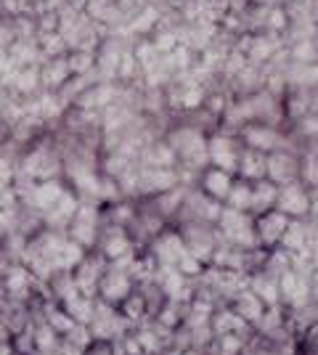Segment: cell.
<instances>
[{
  "mask_svg": "<svg viewBox=\"0 0 318 355\" xmlns=\"http://www.w3.org/2000/svg\"><path fill=\"white\" fill-rule=\"evenodd\" d=\"M289 56H292V61H297V64H316L318 61L316 40H305V43L289 45Z\"/></svg>",
  "mask_w": 318,
  "mask_h": 355,
  "instance_id": "obj_41",
  "label": "cell"
},
{
  "mask_svg": "<svg viewBox=\"0 0 318 355\" xmlns=\"http://www.w3.org/2000/svg\"><path fill=\"white\" fill-rule=\"evenodd\" d=\"M186 311H188V305H186V302L167 300L165 305L159 308V313L154 315V321H157V324H162L165 329H170V331H175V329H181L183 321H186Z\"/></svg>",
  "mask_w": 318,
  "mask_h": 355,
  "instance_id": "obj_30",
  "label": "cell"
},
{
  "mask_svg": "<svg viewBox=\"0 0 318 355\" xmlns=\"http://www.w3.org/2000/svg\"><path fill=\"white\" fill-rule=\"evenodd\" d=\"M8 56L14 59V64L19 69H21V67H40V64H43L37 40H14L11 48H8Z\"/></svg>",
  "mask_w": 318,
  "mask_h": 355,
  "instance_id": "obj_27",
  "label": "cell"
},
{
  "mask_svg": "<svg viewBox=\"0 0 318 355\" xmlns=\"http://www.w3.org/2000/svg\"><path fill=\"white\" fill-rule=\"evenodd\" d=\"M279 247H284L287 252L297 254V252H305V250H310V247H318V244H310V236H308V225H305V220H292Z\"/></svg>",
  "mask_w": 318,
  "mask_h": 355,
  "instance_id": "obj_28",
  "label": "cell"
},
{
  "mask_svg": "<svg viewBox=\"0 0 318 355\" xmlns=\"http://www.w3.org/2000/svg\"><path fill=\"white\" fill-rule=\"evenodd\" d=\"M284 324H287V308L284 305H268L265 313H263V318L255 326V331L258 334H268V331H273V329H279V326Z\"/></svg>",
  "mask_w": 318,
  "mask_h": 355,
  "instance_id": "obj_38",
  "label": "cell"
},
{
  "mask_svg": "<svg viewBox=\"0 0 318 355\" xmlns=\"http://www.w3.org/2000/svg\"><path fill=\"white\" fill-rule=\"evenodd\" d=\"M210 329H212V334H236V337H242V340H249V337L255 334V329L247 324L242 315H236L228 305L215 308V313H212V318H210Z\"/></svg>",
  "mask_w": 318,
  "mask_h": 355,
  "instance_id": "obj_16",
  "label": "cell"
},
{
  "mask_svg": "<svg viewBox=\"0 0 318 355\" xmlns=\"http://www.w3.org/2000/svg\"><path fill=\"white\" fill-rule=\"evenodd\" d=\"M223 205H226V207H233V209H242V212H249V209H252V183H247V180H242V178H236ZM249 215H252V212H249Z\"/></svg>",
  "mask_w": 318,
  "mask_h": 355,
  "instance_id": "obj_32",
  "label": "cell"
},
{
  "mask_svg": "<svg viewBox=\"0 0 318 355\" xmlns=\"http://www.w3.org/2000/svg\"><path fill=\"white\" fill-rule=\"evenodd\" d=\"M98 231H101V205L80 202L75 218H72L69 228H67V236L91 252L96 247V241H98Z\"/></svg>",
  "mask_w": 318,
  "mask_h": 355,
  "instance_id": "obj_7",
  "label": "cell"
},
{
  "mask_svg": "<svg viewBox=\"0 0 318 355\" xmlns=\"http://www.w3.org/2000/svg\"><path fill=\"white\" fill-rule=\"evenodd\" d=\"M3 101H6V90L0 88V109H3Z\"/></svg>",
  "mask_w": 318,
  "mask_h": 355,
  "instance_id": "obj_53",
  "label": "cell"
},
{
  "mask_svg": "<svg viewBox=\"0 0 318 355\" xmlns=\"http://www.w3.org/2000/svg\"><path fill=\"white\" fill-rule=\"evenodd\" d=\"M310 205H313V193L305 189L303 183H289V186H279V199H276V209L284 212L292 220H305L310 218Z\"/></svg>",
  "mask_w": 318,
  "mask_h": 355,
  "instance_id": "obj_10",
  "label": "cell"
},
{
  "mask_svg": "<svg viewBox=\"0 0 318 355\" xmlns=\"http://www.w3.org/2000/svg\"><path fill=\"white\" fill-rule=\"evenodd\" d=\"M6 286H3V276H0V302H3V300H6Z\"/></svg>",
  "mask_w": 318,
  "mask_h": 355,
  "instance_id": "obj_52",
  "label": "cell"
},
{
  "mask_svg": "<svg viewBox=\"0 0 318 355\" xmlns=\"http://www.w3.org/2000/svg\"><path fill=\"white\" fill-rule=\"evenodd\" d=\"M67 61H69L72 77L91 74L93 69H96V53H91V51H69V53H67Z\"/></svg>",
  "mask_w": 318,
  "mask_h": 355,
  "instance_id": "obj_40",
  "label": "cell"
},
{
  "mask_svg": "<svg viewBox=\"0 0 318 355\" xmlns=\"http://www.w3.org/2000/svg\"><path fill=\"white\" fill-rule=\"evenodd\" d=\"M183 196H186V186H178V189H170L165 193H157V196H149L146 202L152 205L162 218H165L170 225L175 223L178 218V212H181V205H183Z\"/></svg>",
  "mask_w": 318,
  "mask_h": 355,
  "instance_id": "obj_22",
  "label": "cell"
},
{
  "mask_svg": "<svg viewBox=\"0 0 318 355\" xmlns=\"http://www.w3.org/2000/svg\"><path fill=\"white\" fill-rule=\"evenodd\" d=\"M233 180L236 175H231L226 170H218V167H207L202 175H199V189L212 196L215 202H226L228 191H231V186H233Z\"/></svg>",
  "mask_w": 318,
  "mask_h": 355,
  "instance_id": "obj_18",
  "label": "cell"
},
{
  "mask_svg": "<svg viewBox=\"0 0 318 355\" xmlns=\"http://www.w3.org/2000/svg\"><path fill=\"white\" fill-rule=\"evenodd\" d=\"M69 191V186H67V180L64 178H53V180H40L37 186H35V191L32 196L24 202V205H30V207L40 209L43 215H46L48 209H53V205L59 202L64 193Z\"/></svg>",
  "mask_w": 318,
  "mask_h": 355,
  "instance_id": "obj_17",
  "label": "cell"
},
{
  "mask_svg": "<svg viewBox=\"0 0 318 355\" xmlns=\"http://www.w3.org/2000/svg\"><path fill=\"white\" fill-rule=\"evenodd\" d=\"M313 193V205H310V218H316L318 220V191H310Z\"/></svg>",
  "mask_w": 318,
  "mask_h": 355,
  "instance_id": "obj_50",
  "label": "cell"
},
{
  "mask_svg": "<svg viewBox=\"0 0 318 355\" xmlns=\"http://www.w3.org/2000/svg\"><path fill=\"white\" fill-rule=\"evenodd\" d=\"M228 308L236 313V315H242L244 321L255 329V326H258V321L263 318V313H265V302H263L255 292L244 289V292H239V295L231 300V305H228Z\"/></svg>",
  "mask_w": 318,
  "mask_h": 355,
  "instance_id": "obj_19",
  "label": "cell"
},
{
  "mask_svg": "<svg viewBox=\"0 0 318 355\" xmlns=\"http://www.w3.org/2000/svg\"><path fill=\"white\" fill-rule=\"evenodd\" d=\"M313 324H318V305L316 302H303L297 308H287V326L300 337L303 331H308Z\"/></svg>",
  "mask_w": 318,
  "mask_h": 355,
  "instance_id": "obj_26",
  "label": "cell"
},
{
  "mask_svg": "<svg viewBox=\"0 0 318 355\" xmlns=\"http://www.w3.org/2000/svg\"><path fill=\"white\" fill-rule=\"evenodd\" d=\"M292 268H294V254H292V252H287L284 247L268 250V257H265V268H263V270H268L273 276H284Z\"/></svg>",
  "mask_w": 318,
  "mask_h": 355,
  "instance_id": "obj_35",
  "label": "cell"
},
{
  "mask_svg": "<svg viewBox=\"0 0 318 355\" xmlns=\"http://www.w3.org/2000/svg\"><path fill=\"white\" fill-rule=\"evenodd\" d=\"M297 355H300V353H297Z\"/></svg>",
  "mask_w": 318,
  "mask_h": 355,
  "instance_id": "obj_56",
  "label": "cell"
},
{
  "mask_svg": "<svg viewBox=\"0 0 318 355\" xmlns=\"http://www.w3.org/2000/svg\"><path fill=\"white\" fill-rule=\"evenodd\" d=\"M67 80H72V69H69L67 56H61V59H46L40 64V83H43V90H53V93H56Z\"/></svg>",
  "mask_w": 318,
  "mask_h": 355,
  "instance_id": "obj_20",
  "label": "cell"
},
{
  "mask_svg": "<svg viewBox=\"0 0 318 355\" xmlns=\"http://www.w3.org/2000/svg\"><path fill=\"white\" fill-rule=\"evenodd\" d=\"M32 355H59V353H40V350H35Z\"/></svg>",
  "mask_w": 318,
  "mask_h": 355,
  "instance_id": "obj_54",
  "label": "cell"
},
{
  "mask_svg": "<svg viewBox=\"0 0 318 355\" xmlns=\"http://www.w3.org/2000/svg\"><path fill=\"white\" fill-rule=\"evenodd\" d=\"M265 167H268V154L244 148L242 159H239V170H236V178H242L247 183H258V180H265Z\"/></svg>",
  "mask_w": 318,
  "mask_h": 355,
  "instance_id": "obj_21",
  "label": "cell"
},
{
  "mask_svg": "<svg viewBox=\"0 0 318 355\" xmlns=\"http://www.w3.org/2000/svg\"><path fill=\"white\" fill-rule=\"evenodd\" d=\"M244 345L247 340L236 334H215L204 355H244Z\"/></svg>",
  "mask_w": 318,
  "mask_h": 355,
  "instance_id": "obj_33",
  "label": "cell"
},
{
  "mask_svg": "<svg viewBox=\"0 0 318 355\" xmlns=\"http://www.w3.org/2000/svg\"><path fill=\"white\" fill-rule=\"evenodd\" d=\"M207 148H210V167H218V170H226L231 175H236L244 151V144L239 141V135L218 130V133H212L207 138Z\"/></svg>",
  "mask_w": 318,
  "mask_h": 355,
  "instance_id": "obj_6",
  "label": "cell"
},
{
  "mask_svg": "<svg viewBox=\"0 0 318 355\" xmlns=\"http://www.w3.org/2000/svg\"><path fill=\"white\" fill-rule=\"evenodd\" d=\"M120 313L130 321L133 326H138V324H143L146 318H149V313H146V302H143V297L138 295L136 289H133V295L127 297L125 302L120 305Z\"/></svg>",
  "mask_w": 318,
  "mask_h": 355,
  "instance_id": "obj_37",
  "label": "cell"
},
{
  "mask_svg": "<svg viewBox=\"0 0 318 355\" xmlns=\"http://www.w3.org/2000/svg\"><path fill=\"white\" fill-rule=\"evenodd\" d=\"M310 273L313 270H287L279 276V295L284 308H297L310 300Z\"/></svg>",
  "mask_w": 318,
  "mask_h": 355,
  "instance_id": "obj_11",
  "label": "cell"
},
{
  "mask_svg": "<svg viewBox=\"0 0 318 355\" xmlns=\"http://www.w3.org/2000/svg\"><path fill=\"white\" fill-rule=\"evenodd\" d=\"M173 228L181 234L188 254H194L204 266H210L212 254L220 244L218 225H212V223H181V225H173Z\"/></svg>",
  "mask_w": 318,
  "mask_h": 355,
  "instance_id": "obj_4",
  "label": "cell"
},
{
  "mask_svg": "<svg viewBox=\"0 0 318 355\" xmlns=\"http://www.w3.org/2000/svg\"><path fill=\"white\" fill-rule=\"evenodd\" d=\"M247 3H249V6H252V3H260V0H247Z\"/></svg>",
  "mask_w": 318,
  "mask_h": 355,
  "instance_id": "obj_55",
  "label": "cell"
},
{
  "mask_svg": "<svg viewBox=\"0 0 318 355\" xmlns=\"http://www.w3.org/2000/svg\"><path fill=\"white\" fill-rule=\"evenodd\" d=\"M106 263L104 257L98 254L96 250H91L85 257H82V263L72 270L75 273V284H77V289H80V295H85V297H98V282H101V276H104V270H106Z\"/></svg>",
  "mask_w": 318,
  "mask_h": 355,
  "instance_id": "obj_12",
  "label": "cell"
},
{
  "mask_svg": "<svg viewBox=\"0 0 318 355\" xmlns=\"http://www.w3.org/2000/svg\"><path fill=\"white\" fill-rule=\"evenodd\" d=\"M287 27H289V16H287V11H284V6H273V8H268V30L265 32L284 35Z\"/></svg>",
  "mask_w": 318,
  "mask_h": 355,
  "instance_id": "obj_44",
  "label": "cell"
},
{
  "mask_svg": "<svg viewBox=\"0 0 318 355\" xmlns=\"http://www.w3.org/2000/svg\"><path fill=\"white\" fill-rule=\"evenodd\" d=\"M46 324L59 334V337H64V334H69L72 329H75V318L69 315V313L61 308L56 300H48L46 302Z\"/></svg>",
  "mask_w": 318,
  "mask_h": 355,
  "instance_id": "obj_29",
  "label": "cell"
},
{
  "mask_svg": "<svg viewBox=\"0 0 318 355\" xmlns=\"http://www.w3.org/2000/svg\"><path fill=\"white\" fill-rule=\"evenodd\" d=\"M249 292H255V295L265 302V308H268V305H281L279 276H273L268 270H258V273L249 276Z\"/></svg>",
  "mask_w": 318,
  "mask_h": 355,
  "instance_id": "obj_23",
  "label": "cell"
},
{
  "mask_svg": "<svg viewBox=\"0 0 318 355\" xmlns=\"http://www.w3.org/2000/svg\"><path fill=\"white\" fill-rule=\"evenodd\" d=\"M218 231H220V239L239 247V250H255L258 244V234H255V218L249 212H242V209L226 207L220 209V218H218Z\"/></svg>",
  "mask_w": 318,
  "mask_h": 355,
  "instance_id": "obj_2",
  "label": "cell"
},
{
  "mask_svg": "<svg viewBox=\"0 0 318 355\" xmlns=\"http://www.w3.org/2000/svg\"><path fill=\"white\" fill-rule=\"evenodd\" d=\"M82 355H117V345L114 342H93Z\"/></svg>",
  "mask_w": 318,
  "mask_h": 355,
  "instance_id": "obj_47",
  "label": "cell"
},
{
  "mask_svg": "<svg viewBox=\"0 0 318 355\" xmlns=\"http://www.w3.org/2000/svg\"><path fill=\"white\" fill-rule=\"evenodd\" d=\"M310 302L318 305V268L310 273Z\"/></svg>",
  "mask_w": 318,
  "mask_h": 355,
  "instance_id": "obj_48",
  "label": "cell"
},
{
  "mask_svg": "<svg viewBox=\"0 0 318 355\" xmlns=\"http://www.w3.org/2000/svg\"><path fill=\"white\" fill-rule=\"evenodd\" d=\"M37 48H40V56L46 59H61L69 53V45L61 37L59 32H46V35H37Z\"/></svg>",
  "mask_w": 318,
  "mask_h": 355,
  "instance_id": "obj_34",
  "label": "cell"
},
{
  "mask_svg": "<svg viewBox=\"0 0 318 355\" xmlns=\"http://www.w3.org/2000/svg\"><path fill=\"white\" fill-rule=\"evenodd\" d=\"M220 209H223V202H215L199 186H194V189H186L181 212L173 225H181V223H212L215 225L220 218Z\"/></svg>",
  "mask_w": 318,
  "mask_h": 355,
  "instance_id": "obj_5",
  "label": "cell"
},
{
  "mask_svg": "<svg viewBox=\"0 0 318 355\" xmlns=\"http://www.w3.org/2000/svg\"><path fill=\"white\" fill-rule=\"evenodd\" d=\"M88 329H91L93 342H114L117 345L136 326L122 315L120 308H114V305H109V302L96 297V311H93V321L88 324Z\"/></svg>",
  "mask_w": 318,
  "mask_h": 355,
  "instance_id": "obj_3",
  "label": "cell"
},
{
  "mask_svg": "<svg viewBox=\"0 0 318 355\" xmlns=\"http://www.w3.org/2000/svg\"><path fill=\"white\" fill-rule=\"evenodd\" d=\"M175 270H181V276H186V279H199L202 276V270H204V263L202 260H197L194 254H183L181 260H178V266H175Z\"/></svg>",
  "mask_w": 318,
  "mask_h": 355,
  "instance_id": "obj_45",
  "label": "cell"
},
{
  "mask_svg": "<svg viewBox=\"0 0 318 355\" xmlns=\"http://www.w3.org/2000/svg\"><path fill=\"white\" fill-rule=\"evenodd\" d=\"M265 178L276 186H289L300 180V154L292 151H271L268 154V167Z\"/></svg>",
  "mask_w": 318,
  "mask_h": 355,
  "instance_id": "obj_15",
  "label": "cell"
},
{
  "mask_svg": "<svg viewBox=\"0 0 318 355\" xmlns=\"http://www.w3.org/2000/svg\"><path fill=\"white\" fill-rule=\"evenodd\" d=\"M61 308L69 313L72 318H75L77 324H91L93 321V311H96V300L93 297H85V295H75L72 300H67V302H61Z\"/></svg>",
  "mask_w": 318,
  "mask_h": 355,
  "instance_id": "obj_31",
  "label": "cell"
},
{
  "mask_svg": "<svg viewBox=\"0 0 318 355\" xmlns=\"http://www.w3.org/2000/svg\"><path fill=\"white\" fill-rule=\"evenodd\" d=\"M11 347H14V355H32L37 347H35V331L27 329V331H19L11 337Z\"/></svg>",
  "mask_w": 318,
  "mask_h": 355,
  "instance_id": "obj_43",
  "label": "cell"
},
{
  "mask_svg": "<svg viewBox=\"0 0 318 355\" xmlns=\"http://www.w3.org/2000/svg\"><path fill=\"white\" fill-rule=\"evenodd\" d=\"M32 331H35V347H37L40 353H56V350H59L61 337L48 324L35 326Z\"/></svg>",
  "mask_w": 318,
  "mask_h": 355,
  "instance_id": "obj_39",
  "label": "cell"
},
{
  "mask_svg": "<svg viewBox=\"0 0 318 355\" xmlns=\"http://www.w3.org/2000/svg\"><path fill=\"white\" fill-rule=\"evenodd\" d=\"M305 151H308V154H313V157H318V135L313 138V141H308V146H305Z\"/></svg>",
  "mask_w": 318,
  "mask_h": 355,
  "instance_id": "obj_49",
  "label": "cell"
},
{
  "mask_svg": "<svg viewBox=\"0 0 318 355\" xmlns=\"http://www.w3.org/2000/svg\"><path fill=\"white\" fill-rule=\"evenodd\" d=\"M48 286V295L51 300H56V302H67V300H72L75 295H80V289H77L75 284V273L72 270H53V276L46 282Z\"/></svg>",
  "mask_w": 318,
  "mask_h": 355,
  "instance_id": "obj_24",
  "label": "cell"
},
{
  "mask_svg": "<svg viewBox=\"0 0 318 355\" xmlns=\"http://www.w3.org/2000/svg\"><path fill=\"white\" fill-rule=\"evenodd\" d=\"M276 199H279V186L271 183L268 178L252 183V209H249L252 218H258L268 209H276Z\"/></svg>",
  "mask_w": 318,
  "mask_h": 355,
  "instance_id": "obj_25",
  "label": "cell"
},
{
  "mask_svg": "<svg viewBox=\"0 0 318 355\" xmlns=\"http://www.w3.org/2000/svg\"><path fill=\"white\" fill-rule=\"evenodd\" d=\"M24 173H30L37 183L40 180H53V178H64V157H61L59 146L53 144L51 133H46L43 138H37L21 157V162L16 164Z\"/></svg>",
  "mask_w": 318,
  "mask_h": 355,
  "instance_id": "obj_1",
  "label": "cell"
},
{
  "mask_svg": "<svg viewBox=\"0 0 318 355\" xmlns=\"http://www.w3.org/2000/svg\"><path fill=\"white\" fill-rule=\"evenodd\" d=\"M289 223H292V218H287V215L279 212V209H268V212L258 215V218H255V234H258L260 247H263V250L279 247L284 234H287Z\"/></svg>",
  "mask_w": 318,
  "mask_h": 355,
  "instance_id": "obj_13",
  "label": "cell"
},
{
  "mask_svg": "<svg viewBox=\"0 0 318 355\" xmlns=\"http://www.w3.org/2000/svg\"><path fill=\"white\" fill-rule=\"evenodd\" d=\"M149 40H152L154 48H157L162 56L178 48V37H175V30H167V27H157V30L152 32V37H149Z\"/></svg>",
  "mask_w": 318,
  "mask_h": 355,
  "instance_id": "obj_42",
  "label": "cell"
},
{
  "mask_svg": "<svg viewBox=\"0 0 318 355\" xmlns=\"http://www.w3.org/2000/svg\"><path fill=\"white\" fill-rule=\"evenodd\" d=\"M146 250H149V254L154 257L157 266H178V260H181L183 254H188L181 234H178L173 225L165 228V231L154 239Z\"/></svg>",
  "mask_w": 318,
  "mask_h": 355,
  "instance_id": "obj_14",
  "label": "cell"
},
{
  "mask_svg": "<svg viewBox=\"0 0 318 355\" xmlns=\"http://www.w3.org/2000/svg\"><path fill=\"white\" fill-rule=\"evenodd\" d=\"M133 56H136L141 72H149V69H154V67L159 64V59H162V53L154 48V43L149 40V37H141V40H138L136 48H133Z\"/></svg>",
  "mask_w": 318,
  "mask_h": 355,
  "instance_id": "obj_36",
  "label": "cell"
},
{
  "mask_svg": "<svg viewBox=\"0 0 318 355\" xmlns=\"http://www.w3.org/2000/svg\"><path fill=\"white\" fill-rule=\"evenodd\" d=\"M236 135H239V141L244 144V148L271 154V151H281V148H284V141H287V128H273V125L249 122V125H244Z\"/></svg>",
  "mask_w": 318,
  "mask_h": 355,
  "instance_id": "obj_8",
  "label": "cell"
},
{
  "mask_svg": "<svg viewBox=\"0 0 318 355\" xmlns=\"http://www.w3.org/2000/svg\"><path fill=\"white\" fill-rule=\"evenodd\" d=\"M16 231L14 223V209H0V241L6 236H11Z\"/></svg>",
  "mask_w": 318,
  "mask_h": 355,
  "instance_id": "obj_46",
  "label": "cell"
},
{
  "mask_svg": "<svg viewBox=\"0 0 318 355\" xmlns=\"http://www.w3.org/2000/svg\"><path fill=\"white\" fill-rule=\"evenodd\" d=\"M133 289H136V282L130 279V273L120 270L117 266L109 263L104 276H101V282H98V300H104L109 305L120 308L122 302L133 295Z\"/></svg>",
  "mask_w": 318,
  "mask_h": 355,
  "instance_id": "obj_9",
  "label": "cell"
},
{
  "mask_svg": "<svg viewBox=\"0 0 318 355\" xmlns=\"http://www.w3.org/2000/svg\"><path fill=\"white\" fill-rule=\"evenodd\" d=\"M181 355H204L202 350H194V347H188V350H183Z\"/></svg>",
  "mask_w": 318,
  "mask_h": 355,
  "instance_id": "obj_51",
  "label": "cell"
}]
</instances>
